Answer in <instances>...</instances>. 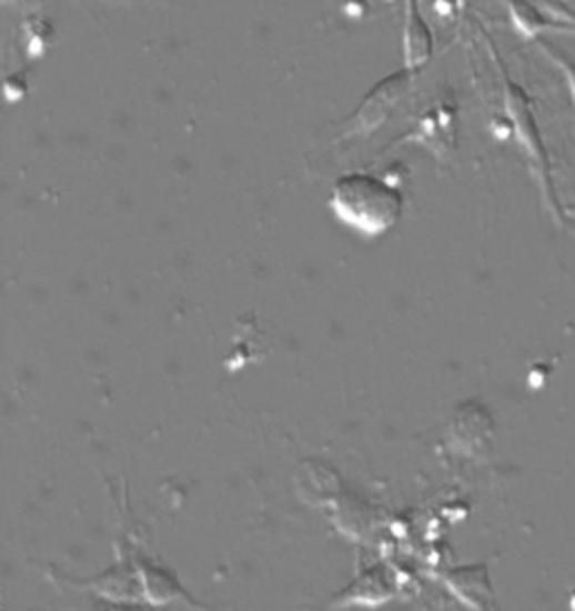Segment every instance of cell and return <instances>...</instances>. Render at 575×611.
I'll use <instances>...</instances> for the list:
<instances>
[{"label": "cell", "mask_w": 575, "mask_h": 611, "mask_svg": "<svg viewBox=\"0 0 575 611\" xmlns=\"http://www.w3.org/2000/svg\"><path fill=\"white\" fill-rule=\"evenodd\" d=\"M335 208L342 221L364 230H387L401 212V196L371 176H346L335 187Z\"/></svg>", "instance_id": "1"}, {"label": "cell", "mask_w": 575, "mask_h": 611, "mask_svg": "<svg viewBox=\"0 0 575 611\" xmlns=\"http://www.w3.org/2000/svg\"><path fill=\"white\" fill-rule=\"evenodd\" d=\"M412 70H401L390 74L387 79H382L364 99V104L357 109V131H373L385 122L392 113V109L399 104V99L407 92L410 88V77Z\"/></svg>", "instance_id": "2"}, {"label": "cell", "mask_w": 575, "mask_h": 611, "mask_svg": "<svg viewBox=\"0 0 575 611\" xmlns=\"http://www.w3.org/2000/svg\"><path fill=\"white\" fill-rule=\"evenodd\" d=\"M403 52H405V68L418 70L423 68L434 52L432 30L421 17L416 0H407L405 10V32H403Z\"/></svg>", "instance_id": "3"}, {"label": "cell", "mask_w": 575, "mask_h": 611, "mask_svg": "<svg viewBox=\"0 0 575 611\" xmlns=\"http://www.w3.org/2000/svg\"><path fill=\"white\" fill-rule=\"evenodd\" d=\"M508 109H511V116L515 118V124H517V131H519V138L526 142L528 151L533 153V158L539 162L542 169H546V156H544V147H542V140H539V133L535 129V122H533V116H531V104H528V97L524 94L522 88H517L515 83H508Z\"/></svg>", "instance_id": "4"}, {"label": "cell", "mask_w": 575, "mask_h": 611, "mask_svg": "<svg viewBox=\"0 0 575 611\" xmlns=\"http://www.w3.org/2000/svg\"><path fill=\"white\" fill-rule=\"evenodd\" d=\"M511 14H513V21H515L517 30L526 37H535L544 28V19L535 12V8H531L526 3V0H513Z\"/></svg>", "instance_id": "5"}, {"label": "cell", "mask_w": 575, "mask_h": 611, "mask_svg": "<svg viewBox=\"0 0 575 611\" xmlns=\"http://www.w3.org/2000/svg\"><path fill=\"white\" fill-rule=\"evenodd\" d=\"M566 79H568V86H571L573 101H575V63H568V66H566Z\"/></svg>", "instance_id": "6"}]
</instances>
